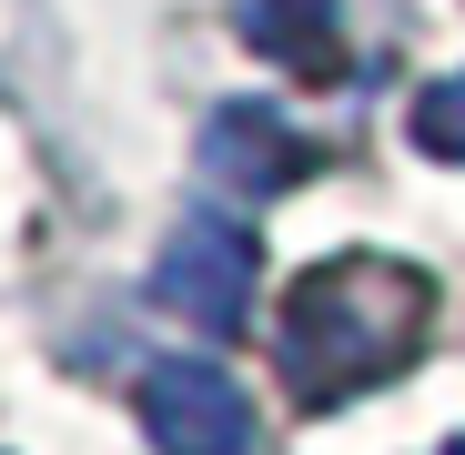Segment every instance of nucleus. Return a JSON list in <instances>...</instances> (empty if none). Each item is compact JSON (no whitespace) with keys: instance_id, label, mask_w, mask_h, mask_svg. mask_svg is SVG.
Wrapping results in <instances>:
<instances>
[{"instance_id":"nucleus-7","label":"nucleus","mask_w":465,"mask_h":455,"mask_svg":"<svg viewBox=\"0 0 465 455\" xmlns=\"http://www.w3.org/2000/svg\"><path fill=\"white\" fill-rule=\"evenodd\" d=\"M445 455H465V435H455V445H445Z\"/></svg>"},{"instance_id":"nucleus-6","label":"nucleus","mask_w":465,"mask_h":455,"mask_svg":"<svg viewBox=\"0 0 465 455\" xmlns=\"http://www.w3.org/2000/svg\"><path fill=\"white\" fill-rule=\"evenodd\" d=\"M405 132H415V152H435V163H465V71H435V82L415 92V112H405Z\"/></svg>"},{"instance_id":"nucleus-4","label":"nucleus","mask_w":465,"mask_h":455,"mask_svg":"<svg viewBox=\"0 0 465 455\" xmlns=\"http://www.w3.org/2000/svg\"><path fill=\"white\" fill-rule=\"evenodd\" d=\"M303 132H283V112H263V102H223L213 122H203V173H223L232 193H283V183H303Z\"/></svg>"},{"instance_id":"nucleus-1","label":"nucleus","mask_w":465,"mask_h":455,"mask_svg":"<svg viewBox=\"0 0 465 455\" xmlns=\"http://www.w3.org/2000/svg\"><path fill=\"white\" fill-rule=\"evenodd\" d=\"M435 334V273L405 263V253H334L314 263L293 293H283V334H273V364H283V395L293 415H334L344 395L405 374Z\"/></svg>"},{"instance_id":"nucleus-5","label":"nucleus","mask_w":465,"mask_h":455,"mask_svg":"<svg viewBox=\"0 0 465 455\" xmlns=\"http://www.w3.org/2000/svg\"><path fill=\"white\" fill-rule=\"evenodd\" d=\"M243 41L283 71H324L334 61V0H243Z\"/></svg>"},{"instance_id":"nucleus-2","label":"nucleus","mask_w":465,"mask_h":455,"mask_svg":"<svg viewBox=\"0 0 465 455\" xmlns=\"http://www.w3.org/2000/svg\"><path fill=\"white\" fill-rule=\"evenodd\" d=\"M253 283H263V253H253L243 223H223V213H193L183 233L163 243V273H152V293H163L183 324H203V334L243 324L253 314Z\"/></svg>"},{"instance_id":"nucleus-3","label":"nucleus","mask_w":465,"mask_h":455,"mask_svg":"<svg viewBox=\"0 0 465 455\" xmlns=\"http://www.w3.org/2000/svg\"><path fill=\"white\" fill-rule=\"evenodd\" d=\"M142 435L163 455H253V405L223 364L173 354V364L142 374Z\"/></svg>"}]
</instances>
